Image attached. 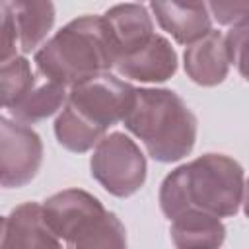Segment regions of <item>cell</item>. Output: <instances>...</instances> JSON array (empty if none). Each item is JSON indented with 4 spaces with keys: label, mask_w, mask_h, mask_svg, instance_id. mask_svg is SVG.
<instances>
[{
    "label": "cell",
    "mask_w": 249,
    "mask_h": 249,
    "mask_svg": "<svg viewBox=\"0 0 249 249\" xmlns=\"http://www.w3.org/2000/svg\"><path fill=\"white\" fill-rule=\"evenodd\" d=\"M115 70L119 76L134 82H167L177 72V53L165 37L156 33L140 49L117 58Z\"/></svg>",
    "instance_id": "cell-8"
},
{
    "label": "cell",
    "mask_w": 249,
    "mask_h": 249,
    "mask_svg": "<svg viewBox=\"0 0 249 249\" xmlns=\"http://www.w3.org/2000/svg\"><path fill=\"white\" fill-rule=\"evenodd\" d=\"M169 235L175 249H220L226 241V226L204 212H185L171 220Z\"/></svg>",
    "instance_id": "cell-14"
},
{
    "label": "cell",
    "mask_w": 249,
    "mask_h": 249,
    "mask_svg": "<svg viewBox=\"0 0 249 249\" xmlns=\"http://www.w3.org/2000/svg\"><path fill=\"white\" fill-rule=\"evenodd\" d=\"M103 19L117 58L140 49L156 35L152 16L144 4H117L103 14Z\"/></svg>",
    "instance_id": "cell-12"
},
{
    "label": "cell",
    "mask_w": 249,
    "mask_h": 249,
    "mask_svg": "<svg viewBox=\"0 0 249 249\" xmlns=\"http://www.w3.org/2000/svg\"><path fill=\"white\" fill-rule=\"evenodd\" d=\"M91 177L113 196L126 198L146 183V156L124 132L107 134L89 158Z\"/></svg>",
    "instance_id": "cell-5"
},
{
    "label": "cell",
    "mask_w": 249,
    "mask_h": 249,
    "mask_svg": "<svg viewBox=\"0 0 249 249\" xmlns=\"http://www.w3.org/2000/svg\"><path fill=\"white\" fill-rule=\"evenodd\" d=\"M160 27L167 31L175 43L193 45L212 31L208 4L204 2H150Z\"/></svg>",
    "instance_id": "cell-11"
},
{
    "label": "cell",
    "mask_w": 249,
    "mask_h": 249,
    "mask_svg": "<svg viewBox=\"0 0 249 249\" xmlns=\"http://www.w3.org/2000/svg\"><path fill=\"white\" fill-rule=\"evenodd\" d=\"M105 210L107 208L97 196L82 189H64L51 195L43 204L45 220L58 239H68V235L84 222Z\"/></svg>",
    "instance_id": "cell-10"
},
{
    "label": "cell",
    "mask_w": 249,
    "mask_h": 249,
    "mask_svg": "<svg viewBox=\"0 0 249 249\" xmlns=\"http://www.w3.org/2000/svg\"><path fill=\"white\" fill-rule=\"evenodd\" d=\"M43 163L41 136L27 124L0 117V183L19 189L31 183Z\"/></svg>",
    "instance_id": "cell-6"
},
{
    "label": "cell",
    "mask_w": 249,
    "mask_h": 249,
    "mask_svg": "<svg viewBox=\"0 0 249 249\" xmlns=\"http://www.w3.org/2000/svg\"><path fill=\"white\" fill-rule=\"evenodd\" d=\"M226 43L231 64H235L237 72L249 82V16L228 31Z\"/></svg>",
    "instance_id": "cell-18"
},
{
    "label": "cell",
    "mask_w": 249,
    "mask_h": 249,
    "mask_svg": "<svg viewBox=\"0 0 249 249\" xmlns=\"http://www.w3.org/2000/svg\"><path fill=\"white\" fill-rule=\"evenodd\" d=\"M230 64L231 60L226 35H222V31L218 29H212L200 41L189 45L183 54V66L187 76L202 88L222 84L228 78Z\"/></svg>",
    "instance_id": "cell-9"
},
{
    "label": "cell",
    "mask_w": 249,
    "mask_h": 249,
    "mask_svg": "<svg viewBox=\"0 0 249 249\" xmlns=\"http://www.w3.org/2000/svg\"><path fill=\"white\" fill-rule=\"evenodd\" d=\"M134 93L136 88L132 84L107 72L70 88L64 107L105 138V132L128 113Z\"/></svg>",
    "instance_id": "cell-4"
},
{
    "label": "cell",
    "mask_w": 249,
    "mask_h": 249,
    "mask_svg": "<svg viewBox=\"0 0 249 249\" xmlns=\"http://www.w3.org/2000/svg\"><path fill=\"white\" fill-rule=\"evenodd\" d=\"M243 212H245V216L249 218V179L245 181V191H243Z\"/></svg>",
    "instance_id": "cell-20"
},
{
    "label": "cell",
    "mask_w": 249,
    "mask_h": 249,
    "mask_svg": "<svg viewBox=\"0 0 249 249\" xmlns=\"http://www.w3.org/2000/svg\"><path fill=\"white\" fill-rule=\"evenodd\" d=\"M37 72L74 88L115 68V47L103 16H80L60 27L33 56Z\"/></svg>",
    "instance_id": "cell-2"
},
{
    "label": "cell",
    "mask_w": 249,
    "mask_h": 249,
    "mask_svg": "<svg viewBox=\"0 0 249 249\" xmlns=\"http://www.w3.org/2000/svg\"><path fill=\"white\" fill-rule=\"evenodd\" d=\"M0 249H62V243L49 228L43 204L23 202L2 218Z\"/></svg>",
    "instance_id": "cell-7"
},
{
    "label": "cell",
    "mask_w": 249,
    "mask_h": 249,
    "mask_svg": "<svg viewBox=\"0 0 249 249\" xmlns=\"http://www.w3.org/2000/svg\"><path fill=\"white\" fill-rule=\"evenodd\" d=\"M66 249H128L124 224L115 212H101L64 239Z\"/></svg>",
    "instance_id": "cell-15"
},
{
    "label": "cell",
    "mask_w": 249,
    "mask_h": 249,
    "mask_svg": "<svg viewBox=\"0 0 249 249\" xmlns=\"http://www.w3.org/2000/svg\"><path fill=\"white\" fill-rule=\"evenodd\" d=\"M0 82H2V105L4 109L16 107L35 86V74L31 72V64L25 56H14L0 66Z\"/></svg>",
    "instance_id": "cell-17"
},
{
    "label": "cell",
    "mask_w": 249,
    "mask_h": 249,
    "mask_svg": "<svg viewBox=\"0 0 249 249\" xmlns=\"http://www.w3.org/2000/svg\"><path fill=\"white\" fill-rule=\"evenodd\" d=\"M243 191L245 179L239 161L226 154H202L163 177L158 200L169 222L185 212L230 218L237 214Z\"/></svg>",
    "instance_id": "cell-1"
},
{
    "label": "cell",
    "mask_w": 249,
    "mask_h": 249,
    "mask_svg": "<svg viewBox=\"0 0 249 249\" xmlns=\"http://www.w3.org/2000/svg\"><path fill=\"white\" fill-rule=\"evenodd\" d=\"M66 99L68 93L64 86L45 80L43 84H37L16 107H12L10 115L21 124H35L47 117H53Z\"/></svg>",
    "instance_id": "cell-16"
},
{
    "label": "cell",
    "mask_w": 249,
    "mask_h": 249,
    "mask_svg": "<svg viewBox=\"0 0 249 249\" xmlns=\"http://www.w3.org/2000/svg\"><path fill=\"white\" fill-rule=\"evenodd\" d=\"M210 16L222 25H237L249 16V0H233V2H210Z\"/></svg>",
    "instance_id": "cell-19"
},
{
    "label": "cell",
    "mask_w": 249,
    "mask_h": 249,
    "mask_svg": "<svg viewBox=\"0 0 249 249\" xmlns=\"http://www.w3.org/2000/svg\"><path fill=\"white\" fill-rule=\"evenodd\" d=\"M8 8L21 53L39 51L54 25V4L47 0H2Z\"/></svg>",
    "instance_id": "cell-13"
},
{
    "label": "cell",
    "mask_w": 249,
    "mask_h": 249,
    "mask_svg": "<svg viewBox=\"0 0 249 249\" xmlns=\"http://www.w3.org/2000/svg\"><path fill=\"white\" fill-rule=\"evenodd\" d=\"M123 124L160 163H173L189 156L196 142V117L171 89L136 88Z\"/></svg>",
    "instance_id": "cell-3"
}]
</instances>
